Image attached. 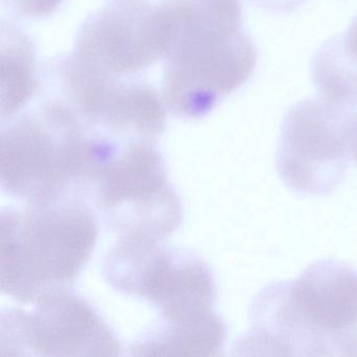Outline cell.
Instances as JSON below:
<instances>
[{"instance_id":"11","label":"cell","mask_w":357,"mask_h":357,"mask_svg":"<svg viewBox=\"0 0 357 357\" xmlns=\"http://www.w3.org/2000/svg\"><path fill=\"white\" fill-rule=\"evenodd\" d=\"M1 120H12L30 101L37 82L35 51L28 37L13 24L3 26Z\"/></svg>"},{"instance_id":"4","label":"cell","mask_w":357,"mask_h":357,"mask_svg":"<svg viewBox=\"0 0 357 357\" xmlns=\"http://www.w3.org/2000/svg\"><path fill=\"white\" fill-rule=\"evenodd\" d=\"M47 98L1 132V189L28 204L85 185L99 135L63 102Z\"/></svg>"},{"instance_id":"5","label":"cell","mask_w":357,"mask_h":357,"mask_svg":"<svg viewBox=\"0 0 357 357\" xmlns=\"http://www.w3.org/2000/svg\"><path fill=\"white\" fill-rule=\"evenodd\" d=\"M156 240L120 237L104 260L114 289L143 298L160 312V323L181 324L216 314V285L204 261Z\"/></svg>"},{"instance_id":"8","label":"cell","mask_w":357,"mask_h":357,"mask_svg":"<svg viewBox=\"0 0 357 357\" xmlns=\"http://www.w3.org/2000/svg\"><path fill=\"white\" fill-rule=\"evenodd\" d=\"M32 310L3 309L0 353L29 356H118L114 330L95 308L68 288L45 294Z\"/></svg>"},{"instance_id":"15","label":"cell","mask_w":357,"mask_h":357,"mask_svg":"<svg viewBox=\"0 0 357 357\" xmlns=\"http://www.w3.org/2000/svg\"><path fill=\"white\" fill-rule=\"evenodd\" d=\"M114 1H141V0H114Z\"/></svg>"},{"instance_id":"2","label":"cell","mask_w":357,"mask_h":357,"mask_svg":"<svg viewBox=\"0 0 357 357\" xmlns=\"http://www.w3.org/2000/svg\"><path fill=\"white\" fill-rule=\"evenodd\" d=\"M169 1L162 101L175 116L202 118L250 79L256 47L244 31L239 0Z\"/></svg>"},{"instance_id":"14","label":"cell","mask_w":357,"mask_h":357,"mask_svg":"<svg viewBox=\"0 0 357 357\" xmlns=\"http://www.w3.org/2000/svg\"><path fill=\"white\" fill-rule=\"evenodd\" d=\"M352 158L357 162V109L355 112L352 133Z\"/></svg>"},{"instance_id":"10","label":"cell","mask_w":357,"mask_h":357,"mask_svg":"<svg viewBox=\"0 0 357 357\" xmlns=\"http://www.w3.org/2000/svg\"><path fill=\"white\" fill-rule=\"evenodd\" d=\"M227 338V327L218 314L183 324L158 323L139 336L130 347V355L220 354Z\"/></svg>"},{"instance_id":"9","label":"cell","mask_w":357,"mask_h":357,"mask_svg":"<svg viewBox=\"0 0 357 357\" xmlns=\"http://www.w3.org/2000/svg\"><path fill=\"white\" fill-rule=\"evenodd\" d=\"M171 26L169 0L158 5L143 0L114 1L81 26L73 55L105 76L132 77L165 59Z\"/></svg>"},{"instance_id":"12","label":"cell","mask_w":357,"mask_h":357,"mask_svg":"<svg viewBox=\"0 0 357 357\" xmlns=\"http://www.w3.org/2000/svg\"><path fill=\"white\" fill-rule=\"evenodd\" d=\"M325 61L336 82L357 93V17L342 36L326 43Z\"/></svg>"},{"instance_id":"7","label":"cell","mask_w":357,"mask_h":357,"mask_svg":"<svg viewBox=\"0 0 357 357\" xmlns=\"http://www.w3.org/2000/svg\"><path fill=\"white\" fill-rule=\"evenodd\" d=\"M324 97L290 108L282 125L277 169L298 193H332L346 177L352 156L355 110Z\"/></svg>"},{"instance_id":"6","label":"cell","mask_w":357,"mask_h":357,"mask_svg":"<svg viewBox=\"0 0 357 357\" xmlns=\"http://www.w3.org/2000/svg\"><path fill=\"white\" fill-rule=\"evenodd\" d=\"M91 185L106 225L121 237L162 241L183 220L181 198L153 142H125Z\"/></svg>"},{"instance_id":"13","label":"cell","mask_w":357,"mask_h":357,"mask_svg":"<svg viewBox=\"0 0 357 357\" xmlns=\"http://www.w3.org/2000/svg\"><path fill=\"white\" fill-rule=\"evenodd\" d=\"M9 9L28 18L47 17L56 11L63 0H3Z\"/></svg>"},{"instance_id":"3","label":"cell","mask_w":357,"mask_h":357,"mask_svg":"<svg viewBox=\"0 0 357 357\" xmlns=\"http://www.w3.org/2000/svg\"><path fill=\"white\" fill-rule=\"evenodd\" d=\"M1 292L34 304L70 287L91 259L99 227L91 206L64 194L1 211Z\"/></svg>"},{"instance_id":"1","label":"cell","mask_w":357,"mask_h":357,"mask_svg":"<svg viewBox=\"0 0 357 357\" xmlns=\"http://www.w3.org/2000/svg\"><path fill=\"white\" fill-rule=\"evenodd\" d=\"M237 354L357 356V271L321 260L259 292Z\"/></svg>"}]
</instances>
